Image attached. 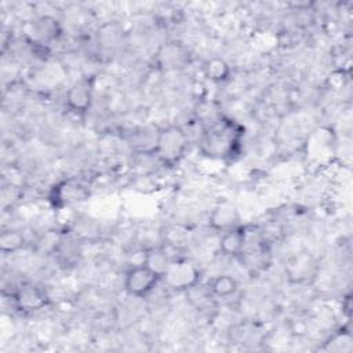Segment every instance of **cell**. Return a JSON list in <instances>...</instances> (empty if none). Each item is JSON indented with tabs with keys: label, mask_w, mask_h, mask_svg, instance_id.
Returning <instances> with one entry per match:
<instances>
[{
	"label": "cell",
	"mask_w": 353,
	"mask_h": 353,
	"mask_svg": "<svg viewBox=\"0 0 353 353\" xmlns=\"http://www.w3.org/2000/svg\"><path fill=\"white\" fill-rule=\"evenodd\" d=\"M241 127L230 120L215 121L204 131L201 138V150L211 157H230L241 138Z\"/></svg>",
	"instance_id": "6da1fadb"
},
{
	"label": "cell",
	"mask_w": 353,
	"mask_h": 353,
	"mask_svg": "<svg viewBox=\"0 0 353 353\" xmlns=\"http://www.w3.org/2000/svg\"><path fill=\"white\" fill-rule=\"evenodd\" d=\"M188 143V134L181 127L170 125L157 134L153 150L164 164L174 165L183 157Z\"/></svg>",
	"instance_id": "7a4b0ae2"
},
{
	"label": "cell",
	"mask_w": 353,
	"mask_h": 353,
	"mask_svg": "<svg viewBox=\"0 0 353 353\" xmlns=\"http://www.w3.org/2000/svg\"><path fill=\"white\" fill-rule=\"evenodd\" d=\"M164 284L174 291H189L197 287L200 280L199 268L189 259H172L161 276Z\"/></svg>",
	"instance_id": "3957f363"
},
{
	"label": "cell",
	"mask_w": 353,
	"mask_h": 353,
	"mask_svg": "<svg viewBox=\"0 0 353 353\" xmlns=\"http://www.w3.org/2000/svg\"><path fill=\"white\" fill-rule=\"evenodd\" d=\"M159 281H161V277L142 262L125 273L124 288L128 295L142 298L152 292Z\"/></svg>",
	"instance_id": "277c9868"
},
{
	"label": "cell",
	"mask_w": 353,
	"mask_h": 353,
	"mask_svg": "<svg viewBox=\"0 0 353 353\" xmlns=\"http://www.w3.org/2000/svg\"><path fill=\"white\" fill-rule=\"evenodd\" d=\"M92 102V87L87 79L76 80L66 91V105L76 113H85Z\"/></svg>",
	"instance_id": "5b68a950"
},
{
	"label": "cell",
	"mask_w": 353,
	"mask_h": 353,
	"mask_svg": "<svg viewBox=\"0 0 353 353\" xmlns=\"http://www.w3.org/2000/svg\"><path fill=\"white\" fill-rule=\"evenodd\" d=\"M47 299L44 295V291L33 284H23L21 285L15 295H14V303L15 307L19 312L30 313L41 309L46 305Z\"/></svg>",
	"instance_id": "8992f818"
},
{
	"label": "cell",
	"mask_w": 353,
	"mask_h": 353,
	"mask_svg": "<svg viewBox=\"0 0 353 353\" xmlns=\"http://www.w3.org/2000/svg\"><path fill=\"white\" fill-rule=\"evenodd\" d=\"M247 243V232L241 226H234L222 232L219 240V250L226 256H237L244 252Z\"/></svg>",
	"instance_id": "52a82bcc"
},
{
	"label": "cell",
	"mask_w": 353,
	"mask_h": 353,
	"mask_svg": "<svg viewBox=\"0 0 353 353\" xmlns=\"http://www.w3.org/2000/svg\"><path fill=\"white\" fill-rule=\"evenodd\" d=\"M237 222H239V212H237L236 207L228 201L219 203L214 208V211L210 216L211 226L221 232H225L228 229L237 226Z\"/></svg>",
	"instance_id": "ba28073f"
},
{
	"label": "cell",
	"mask_w": 353,
	"mask_h": 353,
	"mask_svg": "<svg viewBox=\"0 0 353 353\" xmlns=\"http://www.w3.org/2000/svg\"><path fill=\"white\" fill-rule=\"evenodd\" d=\"M84 197H85L84 188L74 181L61 182L54 188V192H52L54 204H58L61 207L84 200Z\"/></svg>",
	"instance_id": "9c48e42d"
},
{
	"label": "cell",
	"mask_w": 353,
	"mask_h": 353,
	"mask_svg": "<svg viewBox=\"0 0 353 353\" xmlns=\"http://www.w3.org/2000/svg\"><path fill=\"white\" fill-rule=\"evenodd\" d=\"M203 72L207 79H210L214 83H222L225 81L230 74V68L228 62L222 58H211L208 59L204 66Z\"/></svg>",
	"instance_id": "30bf717a"
},
{
	"label": "cell",
	"mask_w": 353,
	"mask_h": 353,
	"mask_svg": "<svg viewBox=\"0 0 353 353\" xmlns=\"http://www.w3.org/2000/svg\"><path fill=\"white\" fill-rule=\"evenodd\" d=\"M237 281L229 274L216 276L210 284V294L218 298H229L237 291Z\"/></svg>",
	"instance_id": "8fae6325"
},
{
	"label": "cell",
	"mask_w": 353,
	"mask_h": 353,
	"mask_svg": "<svg viewBox=\"0 0 353 353\" xmlns=\"http://www.w3.org/2000/svg\"><path fill=\"white\" fill-rule=\"evenodd\" d=\"M171 261H172V258H170L164 250H161V248H152V250L146 251L143 263L161 277L163 273L165 272V269L168 268Z\"/></svg>",
	"instance_id": "7c38bea8"
},
{
	"label": "cell",
	"mask_w": 353,
	"mask_h": 353,
	"mask_svg": "<svg viewBox=\"0 0 353 353\" xmlns=\"http://www.w3.org/2000/svg\"><path fill=\"white\" fill-rule=\"evenodd\" d=\"M25 239L18 230H4L0 234V251L3 254H12L23 248Z\"/></svg>",
	"instance_id": "4fadbf2b"
}]
</instances>
